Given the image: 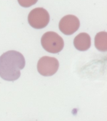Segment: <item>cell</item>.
<instances>
[{"mask_svg":"<svg viewBox=\"0 0 107 121\" xmlns=\"http://www.w3.org/2000/svg\"><path fill=\"white\" fill-rule=\"evenodd\" d=\"M59 68V62L56 58L45 56L40 58L37 64V69L40 74L49 77L56 73Z\"/></svg>","mask_w":107,"mask_h":121,"instance_id":"4","label":"cell"},{"mask_svg":"<svg viewBox=\"0 0 107 121\" xmlns=\"http://www.w3.org/2000/svg\"><path fill=\"white\" fill-rule=\"evenodd\" d=\"M80 20L74 15H66L61 19L59 23V28L63 34L71 35L79 29Z\"/></svg>","mask_w":107,"mask_h":121,"instance_id":"5","label":"cell"},{"mask_svg":"<svg viewBox=\"0 0 107 121\" xmlns=\"http://www.w3.org/2000/svg\"><path fill=\"white\" fill-rule=\"evenodd\" d=\"M95 45L96 49L101 52L107 50V33L101 31L98 33L95 38Z\"/></svg>","mask_w":107,"mask_h":121,"instance_id":"7","label":"cell"},{"mask_svg":"<svg viewBox=\"0 0 107 121\" xmlns=\"http://www.w3.org/2000/svg\"><path fill=\"white\" fill-rule=\"evenodd\" d=\"M18 1L23 7L28 8L35 4L38 0H18Z\"/></svg>","mask_w":107,"mask_h":121,"instance_id":"8","label":"cell"},{"mask_svg":"<svg viewBox=\"0 0 107 121\" xmlns=\"http://www.w3.org/2000/svg\"><path fill=\"white\" fill-rule=\"evenodd\" d=\"M28 23L35 29H42L49 23V15L43 8H36L30 11L28 17Z\"/></svg>","mask_w":107,"mask_h":121,"instance_id":"3","label":"cell"},{"mask_svg":"<svg viewBox=\"0 0 107 121\" xmlns=\"http://www.w3.org/2000/svg\"><path fill=\"white\" fill-rule=\"evenodd\" d=\"M25 66V59L21 53L10 50L0 56V77L4 80L15 81L20 78V71Z\"/></svg>","mask_w":107,"mask_h":121,"instance_id":"1","label":"cell"},{"mask_svg":"<svg viewBox=\"0 0 107 121\" xmlns=\"http://www.w3.org/2000/svg\"><path fill=\"white\" fill-rule=\"evenodd\" d=\"M41 45L46 51L51 53L60 52L64 47L63 38L54 31H48L41 39Z\"/></svg>","mask_w":107,"mask_h":121,"instance_id":"2","label":"cell"},{"mask_svg":"<svg viewBox=\"0 0 107 121\" xmlns=\"http://www.w3.org/2000/svg\"><path fill=\"white\" fill-rule=\"evenodd\" d=\"M74 47L79 51H86L91 47V38L86 33H81L74 38Z\"/></svg>","mask_w":107,"mask_h":121,"instance_id":"6","label":"cell"}]
</instances>
